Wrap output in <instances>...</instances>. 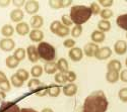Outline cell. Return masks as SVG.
<instances>
[{"label":"cell","mask_w":127,"mask_h":112,"mask_svg":"<svg viewBox=\"0 0 127 112\" xmlns=\"http://www.w3.org/2000/svg\"><path fill=\"white\" fill-rule=\"evenodd\" d=\"M109 102L103 91H96L84 100L82 112H106Z\"/></svg>","instance_id":"1"},{"label":"cell","mask_w":127,"mask_h":112,"mask_svg":"<svg viewBox=\"0 0 127 112\" xmlns=\"http://www.w3.org/2000/svg\"><path fill=\"white\" fill-rule=\"evenodd\" d=\"M90 7L86 5H74L70 9V19L75 25H82L92 17Z\"/></svg>","instance_id":"2"},{"label":"cell","mask_w":127,"mask_h":112,"mask_svg":"<svg viewBox=\"0 0 127 112\" xmlns=\"http://www.w3.org/2000/svg\"><path fill=\"white\" fill-rule=\"evenodd\" d=\"M37 49H38L39 57L42 60L46 61V62H53V60L56 58L55 48L49 43H46V42L39 43V45L37 46Z\"/></svg>","instance_id":"3"},{"label":"cell","mask_w":127,"mask_h":112,"mask_svg":"<svg viewBox=\"0 0 127 112\" xmlns=\"http://www.w3.org/2000/svg\"><path fill=\"white\" fill-rule=\"evenodd\" d=\"M112 56V49L109 47H103V48H99L96 55H95V58L98 60H106L109 59Z\"/></svg>","instance_id":"4"},{"label":"cell","mask_w":127,"mask_h":112,"mask_svg":"<svg viewBox=\"0 0 127 112\" xmlns=\"http://www.w3.org/2000/svg\"><path fill=\"white\" fill-rule=\"evenodd\" d=\"M40 9V4L36 0H30L25 4V10L28 14H36Z\"/></svg>","instance_id":"5"},{"label":"cell","mask_w":127,"mask_h":112,"mask_svg":"<svg viewBox=\"0 0 127 112\" xmlns=\"http://www.w3.org/2000/svg\"><path fill=\"white\" fill-rule=\"evenodd\" d=\"M0 112H20V108L13 102H2L0 105Z\"/></svg>","instance_id":"6"},{"label":"cell","mask_w":127,"mask_h":112,"mask_svg":"<svg viewBox=\"0 0 127 112\" xmlns=\"http://www.w3.org/2000/svg\"><path fill=\"white\" fill-rule=\"evenodd\" d=\"M27 56L30 60V62L32 63H37L40 57H39V54H38V49H37V47L36 46H29L28 48H27Z\"/></svg>","instance_id":"7"},{"label":"cell","mask_w":127,"mask_h":112,"mask_svg":"<svg viewBox=\"0 0 127 112\" xmlns=\"http://www.w3.org/2000/svg\"><path fill=\"white\" fill-rule=\"evenodd\" d=\"M15 48V43L11 38H2L0 40V48L4 52H11Z\"/></svg>","instance_id":"8"},{"label":"cell","mask_w":127,"mask_h":112,"mask_svg":"<svg viewBox=\"0 0 127 112\" xmlns=\"http://www.w3.org/2000/svg\"><path fill=\"white\" fill-rule=\"evenodd\" d=\"M98 48H99V46L97 44H95V43H89V44H87L86 46H84L82 52H83V54L86 55L87 57L93 58V57H95V55H96Z\"/></svg>","instance_id":"9"},{"label":"cell","mask_w":127,"mask_h":112,"mask_svg":"<svg viewBox=\"0 0 127 112\" xmlns=\"http://www.w3.org/2000/svg\"><path fill=\"white\" fill-rule=\"evenodd\" d=\"M68 55H69V58L73 61V62H79V61H81L83 58V52L81 50V48H76V47L70 48Z\"/></svg>","instance_id":"10"},{"label":"cell","mask_w":127,"mask_h":112,"mask_svg":"<svg viewBox=\"0 0 127 112\" xmlns=\"http://www.w3.org/2000/svg\"><path fill=\"white\" fill-rule=\"evenodd\" d=\"M30 25L34 29H39L44 25V18L38 14L33 15V17L30 19Z\"/></svg>","instance_id":"11"},{"label":"cell","mask_w":127,"mask_h":112,"mask_svg":"<svg viewBox=\"0 0 127 112\" xmlns=\"http://www.w3.org/2000/svg\"><path fill=\"white\" fill-rule=\"evenodd\" d=\"M114 52L117 55H124L127 52V43L125 40H117L114 45Z\"/></svg>","instance_id":"12"},{"label":"cell","mask_w":127,"mask_h":112,"mask_svg":"<svg viewBox=\"0 0 127 112\" xmlns=\"http://www.w3.org/2000/svg\"><path fill=\"white\" fill-rule=\"evenodd\" d=\"M29 36H30V39L32 40V42L41 43L44 38V32L40 29H33V30L30 32Z\"/></svg>","instance_id":"13"},{"label":"cell","mask_w":127,"mask_h":112,"mask_svg":"<svg viewBox=\"0 0 127 112\" xmlns=\"http://www.w3.org/2000/svg\"><path fill=\"white\" fill-rule=\"evenodd\" d=\"M24 11L22 9H18V8H15L13 9L11 12H10V19H11V21L13 22H22V20L24 19Z\"/></svg>","instance_id":"14"},{"label":"cell","mask_w":127,"mask_h":112,"mask_svg":"<svg viewBox=\"0 0 127 112\" xmlns=\"http://www.w3.org/2000/svg\"><path fill=\"white\" fill-rule=\"evenodd\" d=\"M63 93L65 96L72 97L77 93V86L74 83H69L63 87Z\"/></svg>","instance_id":"15"},{"label":"cell","mask_w":127,"mask_h":112,"mask_svg":"<svg viewBox=\"0 0 127 112\" xmlns=\"http://www.w3.org/2000/svg\"><path fill=\"white\" fill-rule=\"evenodd\" d=\"M16 30V33L22 35V36H25L27 35L28 33H30V26L27 22H19L16 24V27L14 28Z\"/></svg>","instance_id":"16"},{"label":"cell","mask_w":127,"mask_h":112,"mask_svg":"<svg viewBox=\"0 0 127 112\" xmlns=\"http://www.w3.org/2000/svg\"><path fill=\"white\" fill-rule=\"evenodd\" d=\"M56 66H57V70L60 73H66L67 71H69V64L64 58H60L57 61Z\"/></svg>","instance_id":"17"},{"label":"cell","mask_w":127,"mask_h":112,"mask_svg":"<svg viewBox=\"0 0 127 112\" xmlns=\"http://www.w3.org/2000/svg\"><path fill=\"white\" fill-rule=\"evenodd\" d=\"M28 87L29 90L32 91V92H35V91H38L39 89H41L42 87H44V84L41 82L38 79H31L28 83Z\"/></svg>","instance_id":"18"},{"label":"cell","mask_w":127,"mask_h":112,"mask_svg":"<svg viewBox=\"0 0 127 112\" xmlns=\"http://www.w3.org/2000/svg\"><path fill=\"white\" fill-rule=\"evenodd\" d=\"M60 91H61L60 87L58 85H55V84H52L46 88V93L50 97H58L60 94Z\"/></svg>","instance_id":"19"},{"label":"cell","mask_w":127,"mask_h":112,"mask_svg":"<svg viewBox=\"0 0 127 112\" xmlns=\"http://www.w3.org/2000/svg\"><path fill=\"white\" fill-rule=\"evenodd\" d=\"M91 38L93 40V43L97 44V45L101 44L105 40V33L100 32V30H95V32H93V33L91 35Z\"/></svg>","instance_id":"20"},{"label":"cell","mask_w":127,"mask_h":112,"mask_svg":"<svg viewBox=\"0 0 127 112\" xmlns=\"http://www.w3.org/2000/svg\"><path fill=\"white\" fill-rule=\"evenodd\" d=\"M107 69L108 71H114V72L119 73V71H121L122 69V65L120 63V61L118 60H111L107 65Z\"/></svg>","instance_id":"21"},{"label":"cell","mask_w":127,"mask_h":112,"mask_svg":"<svg viewBox=\"0 0 127 112\" xmlns=\"http://www.w3.org/2000/svg\"><path fill=\"white\" fill-rule=\"evenodd\" d=\"M14 27L11 25V24H4L1 28V34L5 37H10V36H12L13 33H14Z\"/></svg>","instance_id":"22"},{"label":"cell","mask_w":127,"mask_h":112,"mask_svg":"<svg viewBox=\"0 0 127 112\" xmlns=\"http://www.w3.org/2000/svg\"><path fill=\"white\" fill-rule=\"evenodd\" d=\"M106 80L111 84L116 83L119 80V73L114 72V71H108L107 74H106Z\"/></svg>","instance_id":"23"},{"label":"cell","mask_w":127,"mask_h":112,"mask_svg":"<svg viewBox=\"0 0 127 112\" xmlns=\"http://www.w3.org/2000/svg\"><path fill=\"white\" fill-rule=\"evenodd\" d=\"M43 69H44L45 72L47 74H49V75L56 74V72H57V66H56L55 62H47Z\"/></svg>","instance_id":"24"},{"label":"cell","mask_w":127,"mask_h":112,"mask_svg":"<svg viewBox=\"0 0 127 112\" xmlns=\"http://www.w3.org/2000/svg\"><path fill=\"white\" fill-rule=\"evenodd\" d=\"M116 22H117V25L120 28H122V29H124L127 32V13L119 15L117 17V19H116Z\"/></svg>","instance_id":"25"},{"label":"cell","mask_w":127,"mask_h":112,"mask_svg":"<svg viewBox=\"0 0 127 112\" xmlns=\"http://www.w3.org/2000/svg\"><path fill=\"white\" fill-rule=\"evenodd\" d=\"M5 64H6V67L9 68V69H15L18 67L19 65V62L12 56H8L5 60Z\"/></svg>","instance_id":"26"},{"label":"cell","mask_w":127,"mask_h":112,"mask_svg":"<svg viewBox=\"0 0 127 112\" xmlns=\"http://www.w3.org/2000/svg\"><path fill=\"white\" fill-rule=\"evenodd\" d=\"M98 28L102 32H107L111 29V23H110L109 20H103L102 19L98 23Z\"/></svg>","instance_id":"27"},{"label":"cell","mask_w":127,"mask_h":112,"mask_svg":"<svg viewBox=\"0 0 127 112\" xmlns=\"http://www.w3.org/2000/svg\"><path fill=\"white\" fill-rule=\"evenodd\" d=\"M43 73H44L43 67H41V66H39V65H36V66H34L33 68L31 69V75L33 76L34 78H39V77H41L42 75H43Z\"/></svg>","instance_id":"28"},{"label":"cell","mask_w":127,"mask_h":112,"mask_svg":"<svg viewBox=\"0 0 127 112\" xmlns=\"http://www.w3.org/2000/svg\"><path fill=\"white\" fill-rule=\"evenodd\" d=\"M27 56V52L22 48H18L14 50V53H13V57L18 61V62H20V61H23Z\"/></svg>","instance_id":"29"},{"label":"cell","mask_w":127,"mask_h":112,"mask_svg":"<svg viewBox=\"0 0 127 112\" xmlns=\"http://www.w3.org/2000/svg\"><path fill=\"white\" fill-rule=\"evenodd\" d=\"M69 33H70L69 27H67V26H65V25L62 24V25L57 29V32H56L55 34H57V35L60 36V37H65V36H67Z\"/></svg>","instance_id":"30"},{"label":"cell","mask_w":127,"mask_h":112,"mask_svg":"<svg viewBox=\"0 0 127 112\" xmlns=\"http://www.w3.org/2000/svg\"><path fill=\"white\" fill-rule=\"evenodd\" d=\"M10 80H11V84L16 88H20V87L24 86V81L20 79L16 74H13L11 77H10Z\"/></svg>","instance_id":"31"},{"label":"cell","mask_w":127,"mask_h":112,"mask_svg":"<svg viewBox=\"0 0 127 112\" xmlns=\"http://www.w3.org/2000/svg\"><path fill=\"white\" fill-rule=\"evenodd\" d=\"M70 33L72 35V37L77 38L82 34V26L81 25H75L71 30H70Z\"/></svg>","instance_id":"32"},{"label":"cell","mask_w":127,"mask_h":112,"mask_svg":"<svg viewBox=\"0 0 127 112\" xmlns=\"http://www.w3.org/2000/svg\"><path fill=\"white\" fill-rule=\"evenodd\" d=\"M100 15H101L103 20H108L109 18H111L113 16V11L111 9H109V8H105V9L101 10Z\"/></svg>","instance_id":"33"},{"label":"cell","mask_w":127,"mask_h":112,"mask_svg":"<svg viewBox=\"0 0 127 112\" xmlns=\"http://www.w3.org/2000/svg\"><path fill=\"white\" fill-rule=\"evenodd\" d=\"M54 80H55V82L58 83V84H65L67 82V80L64 76V73H60V72L55 74Z\"/></svg>","instance_id":"34"},{"label":"cell","mask_w":127,"mask_h":112,"mask_svg":"<svg viewBox=\"0 0 127 112\" xmlns=\"http://www.w3.org/2000/svg\"><path fill=\"white\" fill-rule=\"evenodd\" d=\"M90 9L92 11V14H94V15H98L101 12V6L98 2H93L90 6Z\"/></svg>","instance_id":"35"},{"label":"cell","mask_w":127,"mask_h":112,"mask_svg":"<svg viewBox=\"0 0 127 112\" xmlns=\"http://www.w3.org/2000/svg\"><path fill=\"white\" fill-rule=\"evenodd\" d=\"M11 90V84L8 80L4 81V82H0V91H3V92H9Z\"/></svg>","instance_id":"36"},{"label":"cell","mask_w":127,"mask_h":112,"mask_svg":"<svg viewBox=\"0 0 127 112\" xmlns=\"http://www.w3.org/2000/svg\"><path fill=\"white\" fill-rule=\"evenodd\" d=\"M15 74H16L20 79H22V80L24 81V82H25V81H27V80L29 79V77H30L29 72H28V71H26L25 69H19Z\"/></svg>","instance_id":"37"},{"label":"cell","mask_w":127,"mask_h":112,"mask_svg":"<svg viewBox=\"0 0 127 112\" xmlns=\"http://www.w3.org/2000/svg\"><path fill=\"white\" fill-rule=\"evenodd\" d=\"M64 76L67 80V82H70V83H73L76 80V74L74 72H72V71H67L66 73H64Z\"/></svg>","instance_id":"38"},{"label":"cell","mask_w":127,"mask_h":112,"mask_svg":"<svg viewBox=\"0 0 127 112\" xmlns=\"http://www.w3.org/2000/svg\"><path fill=\"white\" fill-rule=\"evenodd\" d=\"M118 97L119 99L124 103H127V88H122L118 92Z\"/></svg>","instance_id":"39"},{"label":"cell","mask_w":127,"mask_h":112,"mask_svg":"<svg viewBox=\"0 0 127 112\" xmlns=\"http://www.w3.org/2000/svg\"><path fill=\"white\" fill-rule=\"evenodd\" d=\"M62 25V23L59 21V20H54L52 23H51V25H50V30L53 32V33H56V32H57V29L60 27Z\"/></svg>","instance_id":"40"},{"label":"cell","mask_w":127,"mask_h":112,"mask_svg":"<svg viewBox=\"0 0 127 112\" xmlns=\"http://www.w3.org/2000/svg\"><path fill=\"white\" fill-rule=\"evenodd\" d=\"M49 6L53 9H60L61 7V2L60 0H50L49 1Z\"/></svg>","instance_id":"41"},{"label":"cell","mask_w":127,"mask_h":112,"mask_svg":"<svg viewBox=\"0 0 127 112\" xmlns=\"http://www.w3.org/2000/svg\"><path fill=\"white\" fill-rule=\"evenodd\" d=\"M61 23H63V25H65V26H67V27H69L71 24H72V21H71V19H70V17L68 16V15H62V17H61Z\"/></svg>","instance_id":"42"},{"label":"cell","mask_w":127,"mask_h":112,"mask_svg":"<svg viewBox=\"0 0 127 112\" xmlns=\"http://www.w3.org/2000/svg\"><path fill=\"white\" fill-rule=\"evenodd\" d=\"M63 46H64L65 48H72L75 46V40L72 39V38H67L63 42Z\"/></svg>","instance_id":"43"},{"label":"cell","mask_w":127,"mask_h":112,"mask_svg":"<svg viewBox=\"0 0 127 112\" xmlns=\"http://www.w3.org/2000/svg\"><path fill=\"white\" fill-rule=\"evenodd\" d=\"M99 4L101 6H104L105 8H109L110 6L113 5V1H112V0H100Z\"/></svg>","instance_id":"44"},{"label":"cell","mask_w":127,"mask_h":112,"mask_svg":"<svg viewBox=\"0 0 127 112\" xmlns=\"http://www.w3.org/2000/svg\"><path fill=\"white\" fill-rule=\"evenodd\" d=\"M11 2H12V4H13L14 6H16V8H18V9H20V7L25 6V4H26V2L24 1V0H13V1H11Z\"/></svg>","instance_id":"45"},{"label":"cell","mask_w":127,"mask_h":112,"mask_svg":"<svg viewBox=\"0 0 127 112\" xmlns=\"http://www.w3.org/2000/svg\"><path fill=\"white\" fill-rule=\"evenodd\" d=\"M119 79L124 83H127V70H123L119 75Z\"/></svg>","instance_id":"46"},{"label":"cell","mask_w":127,"mask_h":112,"mask_svg":"<svg viewBox=\"0 0 127 112\" xmlns=\"http://www.w3.org/2000/svg\"><path fill=\"white\" fill-rule=\"evenodd\" d=\"M60 2H61V7L62 8H66V7H68L72 4L71 0H66V1H64V0H60Z\"/></svg>","instance_id":"47"},{"label":"cell","mask_w":127,"mask_h":112,"mask_svg":"<svg viewBox=\"0 0 127 112\" xmlns=\"http://www.w3.org/2000/svg\"><path fill=\"white\" fill-rule=\"evenodd\" d=\"M10 2L11 1H9V0H0V7H2V8L7 7L10 4Z\"/></svg>","instance_id":"48"},{"label":"cell","mask_w":127,"mask_h":112,"mask_svg":"<svg viewBox=\"0 0 127 112\" xmlns=\"http://www.w3.org/2000/svg\"><path fill=\"white\" fill-rule=\"evenodd\" d=\"M6 99V93L3 91H0V102H4V100Z\"/></svg>","instance_id":"49"},{"label":"cell","mask_w":127,"mask_h":112,"mask_svg":"<svg viewBox=\"0 0 127 112\" xmlns=\"http://www.w3.org/2000/svg\"><path fill=\"white\" fill-rule=\"evenodd\" d=\"M7 80V77L5 75V73H3L2 71H0V82H4Z\"/></svg>","instance_id":"50"},{"label":"cell","mask_w":127,"mask_h":112,"mask_svg":"<svg viewBox=\"0 0 127 112\" xmlns=\"http://www.w3.org/2000/svg\"><path fill=\"white\" fill-rule=\"evenodd\" d=\"M20 112H38V111L33 108H23L20 109Z\"/></svg>","instance_id":"51"},{"label":"cell","mask_w":127,"mask_h":112,"mask_svg":"<svg viewBox=\"0 0 127 112\" xmlns=\"http://www.w3.org/2000/svg\"><path fill=\"white\" fill-rule=\"evenodd\" d=\"M42 112H54L51 108H44L43 110H42Z\"/></svg>","instance_id":"52"},{"label":"cell","mask_w":127,"mask_h":112,"mask_svg":"<svg viewBox=\"0 0 127 112\" xmlns=\"http://www.w3.org/2000/svg\"><path fill=\"white\" fill-rule=\"evenodd\" d=\"M125 65H126V67H127V58H126V60H125Z\"/></svg>","instance_id":"53"},{"label":"cell","mask_w":127,"mask_h":112,"mask_svg":"<svg viewBox=\"0 0 127 112\" xmlns=\"http://www.w3.org/2000/svg\"><path fill=\"white\" fill-rule=\"evenodd\" d=\"M126 37H127V32H126Z\"/></svg>","instance_id":"54"}]
</instances>
